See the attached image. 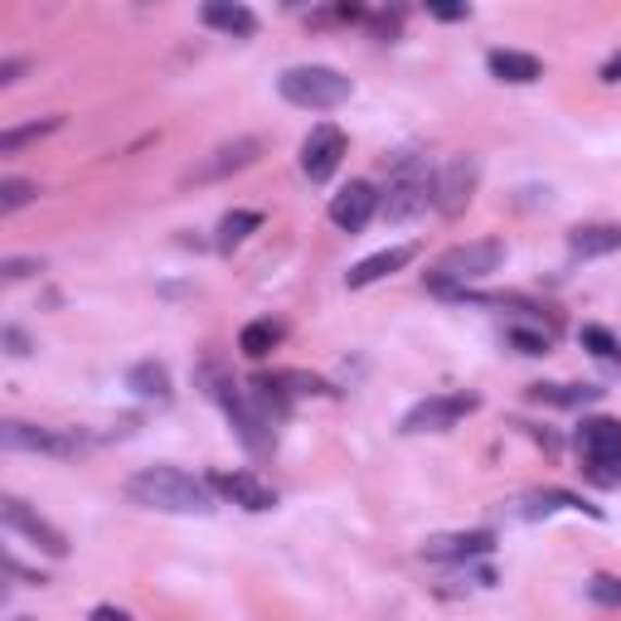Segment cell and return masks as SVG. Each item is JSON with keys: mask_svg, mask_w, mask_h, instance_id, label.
<instances>
[{"mask_svg": "<svg viewBox=\"0 0 621 621\" xmlns=\"http://www.w3.org/2000/svg\"><path fill=\"white\" fill-rule=\"evenodd\" d=\"M263 229V214L257 210H233V214H224L219 219V238H214V248H219V253H233L238 243H243L248 233H257Z\"/></svg>", "mask_w": 621, "mask_h": 621, "instance_id": "22", "label": "cell"}, {"mask_svg": "<svg viewBox=\"0 0 621 621\" xmlns=\"http://www.w3.org/2000/svg\"><path fill=\"white\" fill-rule=\"evenodd\" d=\"M210 485H214V495H224V500L238 505V510L263 515V510H273L277 505V485L263 481L257 471H214Z\"/></svg>", "mask_w": 621, "mask_h": 621, "instance_id": "10", "label": "cell"}, {"mask_svg": "<svg viewBox=\"0 0 621 621\" xmlns=\"http://www.w3.org/2000/svg\"><path fill=\"white\" fill-rule=\"evenodd\" d=\"M64 122L59 117H45V122H25V127H10V131H0V155H15L20 147H29V141H39V137H49V131H59Z\"/></svg>", "mask_w": 621, "mask_h": 621, "instance_id": "24", "label": "cell"}, {"mask_svg": "<svg viewBox=\"0 0 621 621\" xmlns=\"http://www.w3.org/2000/svg\"><path fill=\"white\" fill-rule=\"evenodd\" d=\"M0 515H5V530H15L20 540H29L39 548V554H49V558H68V540H64V530H54V524L45 520V515H35L20 495H5L0 500Z\"/></svg>", "mask_w": 621, "mask_h": 621, "instance_id": "9", "label": "cell"}, {"mask_svg": "<svg viewBox=\"0 0 621 621\" xmlns=\"http://www.w3.org/2000/svg\"><path fill=\"white\" fill-rule=\"evenodd\" d=\"M39 200V185L35 180H15V175H5L0 180V219L5 214H15V210H25V204H35Z\"/></svg>", "mask_w": 621, "mask_h": 621, "instance_id": "25", "label": "cell"}, {"mask_svg": "<svg viewBox=\"0 0 621 621\" xmlns=\"http://www.w3.org/2000/svg\"><path fill=\"white\" fill-rule=\"evenodd\" d=\"M0 335H5V345H10V355H15V359H25L29 350H35V345H29V335H25V330H20V326H5V330H0Z\"/></svg>", "mask_w": 621, "mask_h": 621, "instance_id": "31", "label": "cell"}, {"mask_svg": "<svg viewBox=\"0 0 621 621\" xmlns=\"http://www.w3.org/2000/svg\"><path fill=\"white\" fill-rule=\"evenodd\" d=\"M35 273H45V257H5V263H0L5 282H25V277H35Z\"/></svg>", "mask_w": 621, "mask_h": 621, "instance_id": "29", "label": "cell"}, {"mask_svg": "<svg viewBox=\"0 0 621 621\" xmlns=\"http://www.w3.org/2000/svg\"><path fill=\"white\" fill-rule=\"evenodd\" d=\"M530 398L548 403V408H587V403L603 398V389L597 384H534Z\"/></svg>", "mask_w": 621, "mask_h": 621, "instance_id": "20", "label": "cell"}, {"mask_svg": "<svg viewBox=\"0 0 621 621\" xmlns=\"http://www.w3.org/2000/svg\"><path fill=\"white\" fill-rule=\"evenodd\" d=\"M88 621H131L127 612H122V607H92V617Z\"/></svg>", "mask_w": 621, "mask_h": 621, "instance_id": "35", "label": "cell"}, {"mask_svg": "<svg viewBox=\"0 0 621 621\" xmlns=\"http://www.w3.org/2000/svg\"><path fill=\"white\" fill-rule=\"evenodd\" d=\"M568 253H573V257L621 253V224H583V229L568 233Z\"/></svg>", "mask_w": 621, "mask_h": 621, "instance_id": "17", "label": "cell"}, {"mask_svg": "<svg viewBox=\"0 0 621 621\" xmlns=\"http://www.w3.org/2000/svg\"><path fill=\"white\" fill-rule=\"evenodd\" d=\"M277 92H282L292 107H306V112H330L340 102H350L355 83H350L340 68H326V64H296L277 78Z\"/></svg>", "mask_w": 621, "mask_h": 621, "instance_id": "4", "label": "cell"}, {"mask_svg": "<svg viewBox=\"0 0 621 621\" xmlns=\"http://www.w3.org/2000/svg\"><path fill=\"white\" fill-rule=\"evenodd\" d=\"M587 476H593L597 485H621V452H612V457H603V461H587Z\"/></svg>", "mask_w": 621, "mask_h": 621, "instance_id": "30", "label": "cell"}, {"mask_svg": "<svg viewBox=\"0 0 621 621\" xmlns=\"http://www.w3.org/2000/svg\"><path fill=\"white\" fill-rule=\"evenodd\" d=\"M432 200H438V170L428 165V155H418V151L393 155L389 190L379 194V214H384L389 224H408V219H418Z\"/></svg>", "mask_w": 621, "mask_h": 621, "instance_id": "2", "label": "cell"}, {"mask_svg": "<svg viewBox=\"0 0 621 621\" xmlns=\"http://www.w3.org/2000/svg\"><path fill=\"white\" fill-rule=\"evenodd\" d=\"M263 151H267L263 137H233V141H224V147H214L200 165H190V170L180 175V185H214V180H229V175L248 170V165H253Z\"/></svg>", "mask_w": 621, "mask_h": 621, "instance_id": "7", "label": "cell"}, {"mask_svg": "<svg viewBox=\"0 0 621 621\" xmlns=\"http://www.w3.org/2000/svg\"><path fill=\"white\" fill-rule=\"evenodd\" d=\"M345 151H350L345 131H340L335 122H320V127H310L306 141H302V175H306L310 185H326L330 175L340 170Z\"/></svg>", "mask_w": 621, "mask_h": 621, "instance_id": "8", "label": "cell"}, {"mask_svg": "<svg viewBox=\"0 0 621 621\" xmlns=\"http://www.w3.org/2000/svg\"><path fill=\"white\" fill-rule=\"evenodd\" d=\"M603 78H607V83H621V54H612V59L603 64Z\"/></svg>", "mask_w": 621, "mask_h": 621, "instance_id": "36", "label": "cell"}, {"mask_svg": "<svg viewBox=\"0 0 621 621\" xmlns=\"http://www.w3.org/2000/svg\"><path fill=\"white\" fill-rule=\"evenodd\" d=\"M0 447L5 452H35V457H78L88 447L83 432L64 428H39V422H0Z\"/></svg>", "mask_w": 621, "mask_h": 621, "instance_id": "5", "label": "cell"}, {"mask_svg": "<svg viewBox=\"0 0 621 621\" xmlns=\"http://www.w3.org/2000/svg\"><path fill=\"white\" fill-rule=\"evenodd\" d=\"M413 257H418V248H413V243L384 248V253H375V257H365V263H355V267H350V273H345V282L355 287V292H359V287H375V282H384L389 273H403V267H408Z\"/></svg>", "mask_w": 621, "mask_h": 621, "instance_id": "14", "label": "cell"}, {"mask_svg": "<svg viewBox=\"0 0 621 621\" xmlns=\"http://www.w3.org/2000/svg\"><path fill=\"white\" fill-rule=\"evenodd\" d=\"M277 340H282V320L263 316V320H248L243 330H238V350H243L248 359H263L277 350Z\"/></svg>", "mask_w": 621, "mask_h": 621, "instance_id": "21", "label": "cell"}, {"mask_svg": "<svg viewBox=\"0 0 621 621\" xmlns=\"http://www.w3.org/2000/svg\"><path fill=\"white\" fill-rule=\"evenodd\" d=\"M587 597H593L597 607H621V578H612V573H597L593 583H587Z\"/></svg>", "mask_w": 621, "mask_h": 621, "instance_id": "28", "label": "cell"}, {"mask_svg": "<svg viewBox=\"0 0 621 621\" xmlns=\"http://www.w3.org/2000/svg\"><path fill=\"white\" fill-rule=\"evenodd\" d=\"M583 350H593V355L607 359V365H617L621 359V345H617V335L607 326H583Z\"/></svg>", "mask_w": 621, "mask_h": 621, "instance_id": "26", "label": "cell"}, {"mask_svg": "<svg viewBox=\"0 0 621 621\" xmlns=\"http://www.w3.org/2000/svg\"><path fill=\"white\" fill-rule=\"evenodd\" d=\"M500 263H505V243H500V238H476V243H457V248H447V253L432 263L428 292L452 296V302H457V296H461L471 282H485L491 273H500Z\"/></svg>", "mask_w": 621, "mask_h": 621, "instance_id": "3", "label": "cell"}, {"mask_svg": "<svg viewBox=\"0 0 621 621\" xmlns=\"http://www.w3.org/2000/svg\"><path fill=\"white\" fill-rule=\"evenodd\" d=\"M127 389L137 393V398L165 403V398H170V369H165L161 359H141V365L127 369Z\"/></svg>", "mask_w": 621, "mask_h": 621, "instance_id": "19", "label": "cell"}, {"mask_svg": "<svg viewBox=\"0 0 621 621\" xmlns=\"http://www.w3.org/2000/svg\"><path fill=\"white\" fill-rule=\"evenodd\" d=\"M554 510H587V515H597L593 505H583V495H573V491H534V495H524V515H530V520L554 515Z\"/></svg>", "mask_w": 621, "mask_h": 621, "instance_id": "23", "label": "cell"}, {"mask_svg": "<svg viewBox=\"0 0 621 621\" xmlns=\"http://www.w3.org/2000/svg\"><path fill=\"white\" fill-rule=\"evenodd\" d=\"M375 214H379V190L369 180H350L345 190L330 200V224H335L340 233H359Z\"/></svg>", "mask_w": 621, "mask_h": 621, "instance_id": "12", "label": "cell"}, {"mask_svg": "<svg viewBox=\"0 0 621 621\" xmlns=\"http://www.w3.org/2000/svg\"><path fill=\"white\" fill-rule=\"evenodd\" d=\"M25 59H5V64H0V88H10V83H15L20 74H25Z\"/></svg>", "mask_w": 621, "mask_h": 621, "instance_id": "34", "label": "cell"}, {"mask_svg": "<svg viewBox=\"0 0 621 621\" xmlns=\"http://www.w3.org/2000/svg\"><path fill=\"white\" fill-rule=\"evenodd\" d=\"M476 408H481V398H476V393H432V398L413 403V408L403 413L398 432H408V438H418V432H447V428H457L466 413H476Z\"/></svg>", "mask_w": 621, "mask_h": 621, "instance_id": "6", "label": "cell"}, {"mask_svg": "<svg viewBox=\"0 0 621 621\" xmlns=\"http://www.w3.org/2000/svg\"><path fill=\"white\" fill-rule=\"evenodd\" d=\"M204 25L224 29V35H233V39L257 35V15L248 5H238V0H210V5H204Z\"/></svg>", "mask_w": 621, "mask_h": 621, "instance_id": "18", "label": "cell"}, {"mask_svg": "<svg viewBox=\"0 0 621 621\" xmlns=\"http://www.w3.org/2000/svg\"><path fill=\"white\" fill-rule=\"evenodd\" d=\"M476 180H481V161H476V155H457V161H447L438 170V200L432 204H438L447 219H457L466 204H471Z\"/></svg>", "mask_w": 621, "mask_h": 621, "instance_id": "11", "label": "cell"}, {"mask_svg": "<svg viewBox=\"0 0 621 621\" xmlns=\"http://www.w3.org/2000/svg\"><path fill=\"white\" fill-rule=\"evenodd\" d=\"M127 500L141 510L161 515H210L214 510V485L210 476H190L180 466H147V471L127 476Z\"/></svg>", "mask_w": 621, "mask_h": 621, "instance_id": "1", "label": "cell"}, {"mask_svg": "<svg viewBox=\"0 0 621 621\" xmlns=\"http://www.w3.org/2000/svg\"><path fill=\"white\" fill-rule=\"evenodd\" d=\"M505 340H510L520 355H530V359L548 355V330H520V326H515V330H505Z\"/></svg>", "mask_w": 621, "mask_h": 621, "instance_id": "27", "label": "cell"}, {"mask_svg": "<svg viewBox=\"0 0 621 621\" xmlns=\"http://www.w3.org/2000/svg\"><path fill=\"white\" fill-rule=\"evenodd\" d=\"M428 15H438V20H466V15H471V10H466V5H442V0H432V5H428Z\"/></svg>", "mask_w": 621, "mask_h": 621, "instance_id": "32", "label": "cell"}, {"mask_svg": "<svg viewBox=\"0 0 621 621\" xmlns=\"http://www.w3.org/2000/svg\"><path fill=\"white\" fill-rule=\"evenodd\" d=\"M491 548H495L491 530H471V534H442V540H428L422 544V558H432V563H471V558L491 554Z\"/></svg>", "mask_w": 621, "mask_h": 621, "instance_id": "13", "label": "cell"}, {"mask_svg": "<svg viewBox=\"0 0 621 621\" xmlns=\"http://www.w3.org/2000/svg\"><path fill=\"white\" fill-rule=\"evenodd\" d=\"M485 68H491V78H500V83H540L544 78L540 59L520 54V49H491V54H485Z\"/></svg>", "mask_w": 621, "mask_h": 621, "instance_id": "16", "label": "cell"}, {"mask_svg": "<svg viewBox=\"0 0 621 621\" xmlns=\"http://www.w3.org/2000/svg\"><path fill=\"white\" fill-rule=\"evenodd\" d=\"M369 25H375V39H393V35H398V15H375Z\"/></svg>", "mask_w": 621, "mask_h": 621, "instance_id": "33", "label": "cell"}, {"mask_svg": "<svg viewBox=\"0 0 621 621\" xmlns=\"http://www.w3.org/2000/svg\"><path fill=\"white\" fill-rule=\"evenodd\" d=\"M578 452H583V466L621 452V422L617 418H583V428H578Z\"/></svg>", "mask_w": 621, "mask_h": 621, "instance_id": "15", "label": "cell"}]
</instances>
